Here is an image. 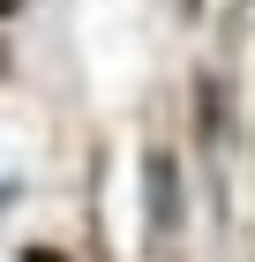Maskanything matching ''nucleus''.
<instances>
[{"instance_id":"f257e3e1","label":"nucleus","mask_w":255,"mask_h":262,"mask_svg":"<svg viewBox=\"0 0 255 262\" xmlns=\"http://www.w3.org/2000/svg\"><path fill=\"white\" fill-rule=\"evenodd\" d=\"M143 202H150V225H158V232H173V225H180V180H173V158H150V172H143Z\"/></svg>"},{"instance_id":"f03ea898","label":"nucleus","mask_w":255,"mask_h":262,"mask_svg":"<svg viewBox=\"0 0 255 262\" xmlns=\"http://www.w3.org/2000/svg\"><path fill=\"white\" fill-rule=\"evenodd\" d=\"M8 8H15V0H0V15H8Z\"/></svg>"}]
</instances>
